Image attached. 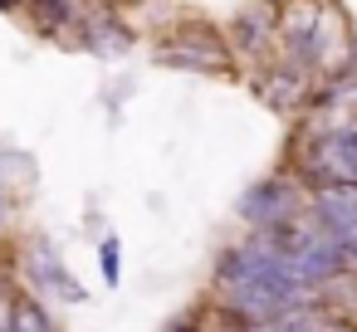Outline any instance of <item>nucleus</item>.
I'll list each match as a JSON object with an SVG mask.
<instances>
[{
    "instance_id": "1",
    "label": "nucleus",
    "mask_w": 357,
    "mask_h": 332,
    "mask_svg": "<svg viewBox=\"0 0 357 332\" xmlns=\"http://www.w3.org/2000/svg\"><path fill=\"white\" fill-rule=\"evenodd\" d=\"M318 220L342 249H357V186H328L318 196Z\"/></svg>"
},
{
    "instance_id": "2",
    "label": "nucleus",
    "mask_w": 357,
    "mask_h": 332,
    "mask_svg": "<svg viewBox=\"0 0 357 332\" xmlns=\"http://www.w3.org/2000/svg\"><path fill=\"white\" fill-rule=\"evenodd\" d=\"M240 215H245V220H259V225L289 220V215H294V186H289V181H259L255 191H245Z\"/></svg>"
},
{
    "instance_id": "3",
    "label": "nucleus",
    "mask_w": 357,
    "mask_h": 332,
    "mask_svg": "<svg viewBox=\"0 0 357 332\" xmlns=\"http://www.w3.org/2000/svg\"><path fill=\"white\" fill-rule=\"evenodd\" d=\"M162 64H186V69H225V49L215 35H186V40H167V49H157Z\"/></svg>"
},
{
    "instance_id": "4",
    "label": "nucleus",
    "mask_w": 357,
    "mask_h": 332,
    "mask_svg": "<svg viewBox=\"0 0 357 332\" xmlns=\"http://www.w3.org/2000/svg\"><path fill=\"white\" fill-rule=\"evenodd\" d=\"M30 259H35V274H40V283H45V288H59L64 298H84V288H79V283H69L64 264L54 259V249H50L45 239H40V244L30 249Z\"/></svg>"
},
{
    "instance_id": "5",
    "label": "nucleus",
    "mask_w": 357,
    "mask_h": 332,
    "mask_svg": "<svg viewBox=\"0 0 357 332\" xmlns=\"http://www.w3.org/2000/svg\"><path fill=\"white\" fill-rule=\"evenodd\" d=\"M84 40H89V49H98V54H123V49L132 45V35H128L123 25H113L108 15H93V20L84 25Z\"/></svg>"
},
{
    "instance_id": "6",
    "label": "nucleus",
    "mask_w": 357,
    "mask_h": 332,
    "mask_svg": "<svg viewBox=\"0 0 357 332\" xmlns=\"http://www.w3.org/2000/svg\"><path fill=\"white\" fill-rule=\"evenodd\" d=\"M259 93H264V103L289 108V103H298V98H303V79H298V74H269Z\"/></svg>"
},
{
    "instance_id": "7",
    "label": "nucleus",
    "mask_w": 357,
    "mask_h": 332,
    "mask_svg": "<svg viewBox=\"0 0 357 332\" xmlns=\"http://www.w3.org/2000/svg\"><path fill=\"white\" fill-rule=\"evenodd\" d=\"M6 332H50V317H45L30 298H20V303H10V322H6Z\"/></svg>"
},
{
    "instance_id": "8",
    "label": "nucleus",
    "mask_w": 357,
    "mask_h": 332,
    "mask_svg": "<svg viewBox=\"0 0 357 332\" xmlns=\"http://www.w3.org/2000/svg\"><path fill=\"white\" fill-rule=\"evenodd\" d=\"M240 40H245V45H259V40H264V20H259V15H240Z\"/></svg>"
},
{
    "instance_id": "9",
    "label": "nucleus",
    "mask_w": 357,
    "mask_h": 332,
    "mask_svg": "<svg viewBox=\"0 0 357 332\" xmlns=\"http://www.w3.org/2000/svg\"><path fill=\"white\" fill-rule=\"evenodd\" d=\"M103 278L118 283V239H103Z\"/></svg>"
},
{
    "instance_id": "10",
    "label": "nucleus",
    "mask_w": 357,
    "mask_h": 332,
    "mask_svg": "<svg viewBox=\"0 0 357 332\" xmlns=\"http://www.w3.org/2000/svg\"><path fill=\"white\" fill-rule=\"evenodd\" d=\"M0 210H6V166H0Z\"/></svg>"
},
{
    "instance_id": "11",
    "label": "nucleus",
    "mask_w": 357,
    "mask_h": 332,
    "mask_svg": "<svg viewBox=\"0 0 357 332\" xmlns=\"http://www.w3.org/2000/svg\"><path fill=\"white\" fill-rule=\"evenodd\" d=\"M269 6H274V0H269Z\"/></svg>"
}]
</instances>
